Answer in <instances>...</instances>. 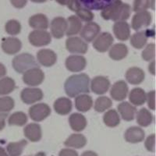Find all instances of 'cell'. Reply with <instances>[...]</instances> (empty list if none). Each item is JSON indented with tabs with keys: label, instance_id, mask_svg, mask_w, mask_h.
Returning a JSON list of instances; mask_svg holds the SVG:
<instances>
[{
	"label": "cell",
	"instance_id": "6da1fadb",
	"mask_svg": "<svg viewBox=\"0 0 156 156\" xmlns=\"http://www.w3.org/2000/svg\"><path fill=\"white\" fill-rule=\"evenodd\" d=\"M64 89L69 98L88 94L90 92V77L85 73L72 75L65 82Z\"/></svg>",
	"mask_w": 156,
	"mask_h": 156
},
{
	"label": "cell",
	"instance_id": "7a4b0ae2",
	"mask_svg": "<svg viewBox=\"0 0 156 156\" xmlns=\"http://www.w3.org/2000/svg\"><path fill=\"white\" fill-rule=\"evenodd\" d=\"M12 66L18 73H24L32 68L38 67V63L31 54L21 53L13 58Z\"/></svg>",
	"mask_w": 156,
	"mask_h": 156
},
{
	"label": "cell",
	"instance_id": "3957f363",
	"mask_svg": "<svg viewBox=\"0 0 156 156\" xmlns=\"http://www.w3.org/2000/svg\"><path fill=\"white\" fill-rule=\"evenodd\" d=\"M123 2L122 0H113L110 4L101 9V15L104 20H113L116 22L119 20L120 11Z\"/></svg>",
	"mask_w": 156,
	"mask_h": 156
},
{
	"label": "cell",
	"instance_id": "277c9868",
	"mask_svg": "<svg viewBox=\"0 0 156 156\" xmlns=\"http://www.w3.org/2000/svg\"><path fill=\"white\" fill-rule=\"evenodd\" d=\"M29 42L35 47L48 45L51 41V36L45 30H34L29 34Z\"/></svg>",
	"mask_w": 156,
	"mask_h": 156
},
{
	"label": "cell",
	"instance_id": "5b68a950",
	"mask_svg": "<svg viewBox=\"0 0 156 156\" xmlns=\"http://www.w3.org/2000/svg\"><path fill=\"white\" fill-rule=\"evenodd\" d=\"M44 80V73L39 67L32 68L23 75V81L30 87L40 85Z\"/></svg>",
	"mask_w": 156,
	"mask_h": 156
},
{
	"label": "cell",
	"instance_id": "8992f818",
	"mask_svg": "<svg viewBox=\"0 0 156 156\" xmlns=\"http://www.w3.org/2000/svg\"><path fill=\"white\" fill-rule=\"evenodd\" d=\"M152 20V16L147 10L136 12L133 16L131 22L132 28L136 31H139L144 27H148Z\"/></svg>",
	"mask_w": 156,
	"mask_h": 156
},
{
	"label": "cell",
	"instance_id": "52a82bcc",
	"mask_svg": "<svg viewBox=\"0 0 156 156\" xmlns=\"http://www.w3.org/2000/svg\"><path fill=\"white\" fill-rule=\"evenodd\" d=\"M51 114V108L45 103L34 104L29 108V115L32 120L41 122Z\"/></svg>",
	"mask_w": 156,
	"mask_h": 156
},
{
	"label": "cell",
	"instance_id": "ba28073f",
	"mask_svg": "<svg viewBox=\"0 0 156 156\" xmlns=\"http://www.w3.org/2000/svg\"><path fill=\"white\" fill-rule=\"evenodd\" d=\"M66 49L73 54H85L88 50L87 42L83 41L81 37H68L66 41Z\"/></svg>",
	"mask_w": 156,
	"mask_h": 156
},
{
	"label": "cell",
	"instance_id": "9c48e42d",
	"mask_svg": "<svg viewBox=\"0 0 156 156\" xmlns=\"http://www.w3.org/2000/svg\"><path fill=\"white\" fill-rule=\"evenodd\" d=\"M114 38L108 32H103L98 34L94 40L93 47L99 52H105L112 45Z\"/></svg>",
	"mask_w": 156,
	"mask_h": 156
},
{
	"label": "cell",
	"instance_id": "30bf717a",
	"mask_svg": "<svg viewBox=\"0 0 156 156\" xmlns=\"http://www.w3.org/2000/svg\"><path fill=\"white\" fill-rule=\"evenodd\" d=\"M101 31V27L97 23L88 22L83 27H82L80 32V37L85 42H91L96 38Z\"/></svg>",
	"mask_w": 156,
	"mask_h": 156
},
{
	"label": "cell",
	"instance_id": "8fae6325",
	"mask_svg": "<svg viewBox=\"0 0 156 156\" xmlns=\"http://www.w3.org/2000/svg\"><path fill=\"white\" fill-rule=\"evenodd\" d=\"M20 98L23 103L27 105H31L42 99L43 92L40 88L26 87L22 90Z\"/></svg>",
	"mask_w": 156,
	"mask_h": 156
},
{
	"label": "cell",
	"instance_id": "7c38bea8",
	"mask_svg": "<svg viewBox=\"0 0 156 156\" xmlns=\"http://www.w3.org/2000/svg\"><path fill=\"white\" fill-rule=\"evenodd\" d=\"M87 65L86 58L82 55H69L66 59V67L70 72L77 73L85 69Z\"/></svg>",
	"mask_w": 156,
	"mask_h": 156
},
{
	"label": "cell",
	"instance_id": "4fadbf2b",
	"mask_svg": "<svg viewBox=\"0 0 156 156\" xmlns=\"http://www.w3.org/2000/svg\"><path fill=\"white\" fill-rule=\"evenodd\" d=\"M67 29V21L62 16L54 18L51 22V35L55 38L60 39L65 35Z\"/></svg>",
	"mask_w": 156,
	"mask_h": 156
},
{
	"label": "cell",
	"instance_id": "5bb4252c",
	"mask_svg": "<svg viewBox=\"0 0 156 156\" xmlns=\"http://www.w3.org/2000/svg\"><path fill=\"white\" fill-rule=\"evenodd\" d=\"M37 60L41 66L51 67L56 62L57 55L52 50L44 48L37 52Z\"/></svg>",
	"mask_w": 156,
	"mask_h": 156
},
{
	"label": "cell",
	"instance_id": "9a60e30c",
	"mask_svg": "<svg viewBox=\"0 0 156 156\" xmlns=\"http://www.w3.org/2000/svg\"><path fill=\"white\" fill-rule=\"evenodd\" d=\"M129 92L127 83L124 80L115 82L110 90V95L115 101H123Z\"/></svg>",
	"mask_w": 156,
	"mask_h": 156
},
{
	"label": "cell",
	"instance_id": "2e32d148",
	"mask_svg": "<svg viewBox=\"0 0 156 156\" xmlns=\"http://www.w3.org/2000/svg\"><path fill=\"white\" fill-rule=\"evenodd\" d=\"M90 89L96 94H104L110 87V81L108 78L103 76H97L90 82Z\"/></svg>",
	"mask_w": 156,
	"mask_h": 156
},
{
	"label": "cell",
	"instance_id": "e0dca14e",
	"mask_svg": "<svg viewBox=\"0 0 156 156\" xmlns=\"http://www.w3.org/2000/svg\"><path fill=\"white\" fill-rule=\"evenodd\" d=\"M21 41L16 37H6L2 42V51L8 55H14V54L18 53L21 50Z\"/></svg>",
	"mask_w": 156,
	"mask_h": 156
},
{
	"label": "cell",
	"instance_id": "ac0fdd59",
	"mask_svg": "<svg viewBox=\"0 0 156 156\" xmlns=\"http://www.w3.org/2000/svg\"><path fill=\"white\" fill-rule=\"evenodd\" d=\"M113 32L118 40L124 41L130 37V27L126 21H116L113 25Z\"/></svg>",
	"mask_w": 156,
	"mask_h": 156
},
{
	"label": "cell",
	"instance_id": "d6986e66",
	"mask_svg": "<svg viewBox=\"0 0 156 156\" xmlns=\"http://www.w3.org/2000/svg\"><path fill=\"white\" fill-rule=\"evenodd\" d=\"M145 133L144 129L138 126H131L128 128L125 132L124 138L129 143L136 144L144 140Z\"/></svg>",
	"mask_w": 156,
	"mask_h": 156
},
{
	"label": "cell",
	"instance_id": "ffe728a7",
	"mask_svg": "<svg viewBox=\"0 0 156 156\" xmlns=\"http://www.w3.org/2000/svg\"><path fill=\"white\" fill-rule=\"evenodd\" d=\"M145 73L144 70L139 67H131L127 69L126 73V79L128 83L133 85L140 84L144 80Z\"/></svg>",
	"mask_w": 156,
	"mask_h": 156
},
{
	"label": "cell",
	"instance_id": "44dd1931",
	"mask_svg": "<svg viewBox=\"0 0 156 156\" xmlns=\"http://www.w3.org/2000/svg\"><path fill=\"white\" fill-rule=\"evenodd\" d=\"M117 109L120 116L126 121L133 120L136 113V107L128 101H122L119 104Z\"/></svg>",
	"mask_w": 156,
	"mask_h": 156
},
{
	"label": "cell",
	"instance_id": "7402d4cb",
	"mask_svg": "<svg viewBox=\"0 0 156 156\" xmlns=\"http://www.w3.org/2000/svg\"><path fill=\"white\" fill-rule=\"evenodd\" d=\"M30 27L34 30H46L49 26L48 19L43 13H37L29 18Z\"/></svg>",
	"mask_w": 156,
	"mask_h": 156
},
{
	"label": "cell",
	"instance_id": "603a6c76",
	"mask_svg": "<svg viewBox=\"0 0 156 156\" xmlns=\"http://www.w3.org/2000/svg\"><path fill=\"white\" fill-rule=\"evenodd\" d=\"M54 109L58 115H68L72 111V101L68 98H59L54 102Z\"/></svg>",
	"mask_w": 156,
	"mask_h": 156
},
{
	"label": "cell",
	"instance_id": "cb8c5ba5",
	"mask_svg": "<svg viewBox=\"0 0 156 156\" xmlns=\"http://www.w3.org/2000/svg\"><path fill=\"white\" fill-rule=\"evenodd\" d=\"M23 133L29 140L32 142H37L41 140V126L37 123H30L23 129Z\"/></svg>",
	"mask_w": 156,
	"mask_h": 156
},
{
	"label": "cell",
	"instance_id": "d4e9b609",
	"mask_svg": "<svg viewBox=\"0 0 156 156\" xmlns=\"http://www.w3.org/2000/svg\"><path fill=\"white\" fill-rule=\"evenodd\" d=\"M108 55L112 59L115 61L122 60L128 55V48L125 44L117 43L111 46L109 48Z\"/></svg>",
	"mask_w": 156,
	"mask_h": 156
},
{
	"label": "cell",
	"instance_id": "484cf974",
	"mask_svg": "<svg viewBox=\"0 0 156 156\" xmlns=\"http://www.w3.org/2000/svg\"><path fill=\"white\" fill-rule=\"evenodd\" d=\"M75 98V107L78 111L86 112L91 108L93 105V100L90 95L82 94Z\"/></svg>",
	"mask_w": 156,
	"mask_h": 156
},
{
	"label": "cell",
	"instance_id": "4316f807",
	"mask_svg": "<svg viewBox=\"0 0 156 156\" xmlns=\"http://www.w3.org/2000/svg\"><path fill=\"white\" fill-rule=\"evenodd\" d=\"M66 21H67V29H66V34L68 37H72L80 33L83 25H82V21L77 16L72 15L67 18Z\"/></svg>",
	"mask_w": 156,
	"mask_h": 156
},
{
	"label": "cell",
	"instance_id": "83f0119b",
	"mask_svg": "<svg viewBox=\"0 0 156 156\" xmlns=\"http://www.w3.org/2000/svg\"><path fill=\"white\" fill-rule=\"evenodd\" d=\"M69 122L73 130L80 132L87 126V119L85 116L80 113H73L69 116Z\"/></svg>",
	"mask_w": 156,
	"mask_h": 156
},
{
	"label": "cell",
	"instance_id": "f1b7e54d",
	"mask_svg": "<svg viewBox=\"0 0 156 156\" xmlns=\"http://www.w3.org/2000/svg\"><path fill=\"white\" fill-rule=\"evenodd\" d=\"M129 100L134 106H140L146 101V93L140 87H135L129 93Z\"/></svg>",
	"mask_w": 156,
	"mask_h": 156
},
{
	"label": "cell",
	"instance_id": "f546056e",
	"mask_svg": "<svg viewBox=\"0 0 156 156\" xmlns=\"http://www.w3.org/2000/svg\"><path fill=\"white\" fill-rule=\"evenodd\" d=\"M83 7L90 10H101L113 0H79Z\"/></svg>",
	"mask_w": 156,
	"mask_h": 156
},
{
	"label": "cell",
	"instance_id": "4dcf8cb0",
	"mask_svg": "<svg viewBox=\"0 0 156 156\" xmlns=\"http://www.w3.org/2000/svg\"><path fill=\"white\" fill-rule=\"evenodd\" d=\"M87 144V139L83 134L73 133L66 140L64 144L66 147H74V148H82Z\"/></svg>",
	"mask_w": 156,
	"mask_h": 156
},
{
	"label": "cell",
	"instance_id": "1f68e13d",
	"mask_svg": "<svg viewBox=\"0 0 156 156\" xmlns=\"http://www.w3.org/2000/svg\"><path fill=\"white\" fill-rule=\"evenodd\" d=\"M147 38H148V34H147V31H143V30L137 31L132 35L130 38V44L133 48L140 49L146 45Z\"/></svg>",
	"mask_w": 156,
	"mask_h": 156
},
{
	"label": "cell",
	"instance_id": "d6a6232c",
	"mask_svg": "<svg viewBox=\"0 0 156 156\" xmlns=\"http://www.w3.org/2000/svg\"><path fill=\"white\" fill-rule=\"evenodd\" d=\"M136 122L140 126H148L153 122V115L146 108H140L136 113Z\"/></svg>",
	"mask_w": 156,
	"mask_h": 156
},
{
	"label": "cell",
	"instance_id": "836d02e7",
	"mask_svg": "<svg viewBox=\"0 0 156 156\" xmlns=\"http://www.w3.org/2000/svg\"><path fill=\"white\" fill-rule=\"evenodd\" d=\"M16 88V83L12 78L9 76L0 78V95H7Z\"/></svg>",
	"mask_w": 156,
	"mask_h": 156
},
{
	"label": "cell",
	"instance_id": "e575fe53",
	"mask_svg": "<svg viewBox=\"0 0 156 156\" xmlns=\"http://www.w3.org/2000/svg\"><path fill=\"white\" fill-rule=\"evenodd\" d=\"M103 121L108 127H115L120 123V116L116 110H108L103 116Z\"/></svg>",
	"mask_w": 156,
	"mask_h": 156
},
{
	"label": "cell",
	"instance_id": "d590c367",
	"mask_svg": "<svg viewBox=\"0 0 156 156\" xmlns=\"http://www.w3.org/2000/svg\"><path fill=\"white\" fill-rule=\"evenodd\" d=\"M27 144L26 140H21L18 142H11L7 145L6 150L9 156H20L22 154L24 148Z\"/></svg>",
	"mask_w": 156,
	"mask_h": 156
},
{
	"label": "cell",
	"instance_id": "8d00e7d4",
	"mask_svg": "<svg viewBox=\"0 0 156 156\" xmlns=\"http://www.w3.org/2000/svg\"><path fill=\"white\" fill-rule=\"evenodd\" d=\"M27 115L23 112H16L10 115L8 122L10 126H24L27 122Z\"/></svg>",
	"mask_w": 156,
	"mask_h": 156
},
{
	"label": "cell",
	"instance_id": "74e56055",
	"mask_svg": "<svg viewBox=\"0 0 156 156\" xmlns=\"http://www.w3.org/2000/svg\"><path fill=\"white\" fill-rule=\"evenodd\" d=\"M112 105V100L106 96L98 98L94 102V110L98 112H103L109 109Z\"/></svg>",
	"mask_w": 156,
	"mask_h": 156
},
{
	"label": "cell",
	"instance_id": "f35d334b",
	"mask_svg": "<svg viewBox=\"0 0 156 156\" xmlns=\"http://www.w3.org/2000/svg\"><path fill=\"white\" fill-rule=\"evenodd\" d=\"M5 30L10 35H17L21 31V24L16 20H9L5 23Z\"/></svg>",
	"mask_w": 156,
	"mask_h": 156
},
{
	"label": "cell",
	"instance_id": "ab89813d",
	"mask_svg": "<svg viewBox=\"0 0 156 156\" xmlns=\"http://www.w3.org/2000/svg\"><path fill=\"white\" fill-rule=\"evenodd\" d=\"M15 106V101L11 97L4 96L0 97V112H10Z\"/></svg>",
	"mask_w": 156,
	"mask_h": 156
},
{
	"label": "cell",
	"instance_id": "60d3db41",
	"mask_svg": "<svg viewBox=\"0 0 156 156\" xmlns=\"http://www.w3.org/2000/svg\"><path fill=\"white\" fill-rule=\"evenodd\" d=\"M76 16H77L79 19L81 20V21H84L86 23H88V22H91L94 20V15L92 12V11L88 9H86V8L81 7L78 9L76 12Z\"/></svg>",
	"mask_w": 156,
	"mask_h": 156
},
{
	"label": "cell",
	"instance_id": "b9f144b4",
	"mask_svg": "<svg viewBox=\"0 0 156 156\" xmlns=\"http://www.w3.org/2000/svg\"><path fill=\"white\" fill-rule=\"evenodd\" d=\"M154 50L155 45L154 43H150L146 46V48L143 50L141 54L142 58L145 61H152L154 58Z\"/></svg>",
	"mask_w": 156,
	"mask_h": 156
},
{
	"label": "cell",
	"instance_id": "7bdbcfd3",
	"mask_svg": "<svg viewBox=\"0 0 156 156\" xmlns=\"http://www.w3.org/2000/svg\"><path fill=\"white\" fill-rule=\"evenodd\" d=\"M151 8L149 0H134L133 4V10L135 12L147 10Z\"/></svg>",
	"mask_w": 156,
	"mask_h": 156
},
{
	"label": "cell",
	"instance_id": "ee69618b",
	"mask_svg": "<svg viewBox=\"0 0 156 156\" xmlns=\"http://www.w3.org/2000/svg\"><path fill=\"white\" fill-rule=\"evenodd\" d=\"M154 90L149 91L147 94H146V101L147 102V106L151 110L154 111L155 108V103H154Z\"/></svg>",
	"mask_w": 156,
	"mask_h": 156
},
{
	"label": "cell",
	"instance_id": "f6af8a7d",
	"mask_svg": "<svg viewBox=\"0 0 156 156\" xmlns=\"http://www.w3.org/2000/svg\"><path fill=\"white\" fill-rule=\"evenodd\" d=\"M66 6H67L68 9H70L72 12H76L78 9L81 7L82 5L79 0H68Z\"/></svg>",
	"mask_w": 156,
	"mask_h": 156
},
{
	"label": "cell",
	"instance_id": "bcb514c9",
	"mask_svg": "<svg viewBox=\"0 0 156 156\" xmlns=\"http://www.w3.org/2000/svg\"><path fill=\"white\" fill-rule=\"evenodd\" d=\"M154 134H151L148 136L145 141V147L147 151L154 152Z\"/></svg>",
	"mask_w": 156,
	"mask_h": 156
},
{
	"label": "cell",
	"instance_id": "7dc6e473",
	"mask_svg": "<svg viewBox=\"0 0 156 156\" xmlns=\"http://www.w3.org/2000/svg\"><path fill=\"white\" fill-rule=\"evenodd\" d=\"M12 6L16 9H22L27 5V0H9Z\"/></svg>",
	"mask_w": 156,
	"mask_h": 156
},
{
	"label": "cell",
	"instance_id": "c3c4849f",
	"mask_svg": "<svg viewBox=\"0 0 156 156\" xmlns=\"http://www.w3.org/2000/svg\"><path fill=\"white\" fill-rule=\"evenodd\" d=\"M59 156H78V154L73 149L65 148L61 150L59 152Z\"/></svg>",
	"mask_w": 156,
	"mask_h": 156
},
{
	"label": "cell",
	"instance_id": "681fc988",
	"mask_svg": "<svg viewBox=\"0 0 156 156\" xmlns=\"http://www.w3.org/2000/svg\"><path fill=\"white\" fill-rule=\"evenodd\" d=\"M7 117V113L0 112V131L4 129L5 126V119Z\"/></svg>",
	"mask_w": 156,
	"mask_h": 156
},
{
	"label": "cell",
	"instance_id": "f907efd6",
	"mask_svg": "<svg viewBox=\"0 0 156 156\" xmlns=\"http://www.w3.org/2000/svg\"><path fill=\"white\" fill-rule=\"evenodd\" d=\"M6 74V68L3 64L0 62V78L3 77Z\"/></svg>",
	"mask_w": 156,
	"mask_h": 156
},
{
	"label": "cell",
	"instance_id": "816d5d0a",
	"mask_svg": "<svg viewBox=\"0 0 156 156\" xmlns=\"http://www.w3.org/2000/svg\"><path fill=\"white\" fill-rule=\"evenodd\" d=\"M148 70H149V72L151 73V74L154 75V60L151 61V63L149 64Z\"/></svg>",
	"mask_w": 156,
	"mask_h": 156
},
{
	"label": "cell",
	"instance_id": "f5cc1de1",
	"mask_svg": "<svg viewBox=\"0 0 156 156\" xmlns=\"http://www.w3.org/2000/svg\"><path fill=\"white\" fill-rule=\"evenodd\" d=\"M81 156H98V154H96L95 152H94V151H84V152L81 154Z\"/></svg>",
	"mask_w": 156,
	"mask_h": 156
},
{
	"label": "cell",
	"instance_id": "db71d44e",
	"mask_svg": "<svg viewBox=\"0 0 156 156\" xmlns=\"http://www.w3.org/2000/svg\"><path fill=\"white\" fill-rule=\"evenodd\" d=\"M0 156H9L5 149L2 148V147H0Z\"/></svg>",
	"mask_w": 156,
	"mask_h": 156
},
{
	"label": "cell",
	"instance_id": "11a10c76",
	"mask_svg": "<svg viewBox=\"0 0 156 156\" xmlns=\"http://www.w3.org/2000/svg\"><path fill=\"white\" fill-rule=\"evenodd\" d=\"M55 1L61 5H66L68 2V0H55Z\"/></svg>",
	"mask_w": 156,
	"mask_h": 156
},
{
	"label": "cell",
	"instance_id": "9f6ffc18",
	"mask_svg": "<svg viewBox=\"0 0 156 156\" xmlns=\"http://www.w3.org/2000/svg\"><path fill=\"white\" fill-rule=\"evenodd\" d=\"M32 2H34V3H43V2H45L47 0H30Z\"/></svg>",
	"mask_w": 156,
	"mask_h": 156
},
{
	"label": "cell",
	"instance_id": "6f0895ef",
	"mask_svg": "<svg viewBox=\"0 0 156 156\" xmlns=\"http://www.w3.org/2000/svg\"><path fill=\"white\" fill-rule=\"evenodd\" d=\"M150 1V5H151V8L152 9H154V0H149Z\"/></svg>",
	"mask_w": 156,
	"mask_h": 156
},
{
	"label": "cell",
	"instance_id": "680465c9",
	"mask_svg": "<svg viewBox=\"0 0 156 156\" xmlns=\"http://www.w3.org/2000/svg\"><path fill=\"white\" fill-rule=\"evenodd\" d=\"M34 156H46L44 152H38L37 154H36Z\"/></svg>",
	"mask_w": 156,
	"mask_h": 156
}]
</instances>
